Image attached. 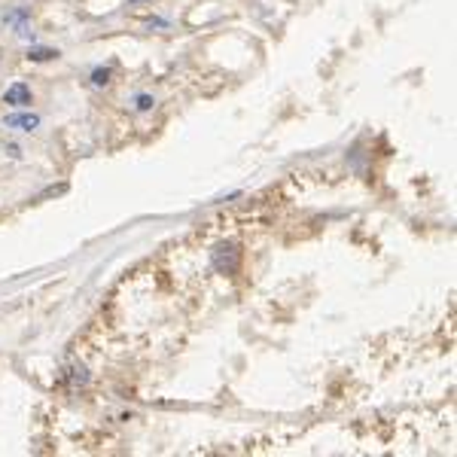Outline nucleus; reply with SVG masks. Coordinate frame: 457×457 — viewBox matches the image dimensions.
Segmentation results:
<instances>
[{
	"label": "nucleus",
	"instance_id": "4",
	"mask_svg": "<svg viewBox=\"0 0 457 457\" xmlns=\"http://www.w3.org/2000/svg\"><path fill=\"white\" fill-rule=\"evenodd\" d=\"M58 49H46V46H37V49H27V61H55L58 58Z\"/></svg>",
	"mask_w": 457,
	"mask_h": 457
},
{
	"label": "nucleus",
	"instance_id": "1",
	"mask_svg": "<svg viewBox=\"0 0 457 457\" xmlns=\"http://www.w3.org/2000/svg\"><path fill=\"white\" fill-rule=\"evenodd\" d=\"M214 269L223 274H232L238 269V247L235 244H219L214 247Z\"/></svg>",
	"mask_w": 457,
	"mask_h": 457
},
{
	"label": "nucleus",
	"instance_id": "7",
	"mask_svg": "<svg viewBox=\"0 0 457 457\" xmlns=\"http://www.w3.org/2000/svg\"><path fill=\"white\" fill-rule=\"evenodd\" d=\"M128 4H143V0H128Z\"/></svg>",
	"mask_w": 457,
	"mask_h": 457
},
{
	"label": "nucleus",
	"instance_id": "3",
	"mask_svg": "<svg viewBox=\"0 0 457 457\" xmlns=\"http://www.w3.org/2000/svg\"><path fill=\"white\" fill-rule=\"evenodd\" d=\"M6 128H13V131H34V128H40V116L37 113H13L6 116Z\"/></svg>",
	"mask_w": 457,
	"mask_h": 457
},
{
	"label": "nucleus",
	"instance_id": "6",
	"mask_svg": "<svg viewBox=\"0 0 457 457\" xmlns=\"http://www.w3.org/2000/svg\"><path fill=\"white\" fill-rule=\"evenodd\" d=\"M134 107H137V113H146V110H153V107H155V98H153V95H146V91H141V95L134 98Z\"/></svg>",
	"mask_w": 457,
	"mask_h": 457
},
{
	"label": "nucleus",
	"instance_id": "2",
	"mask_svg": "<svg viewBox=\"0 0 457 457\" xmlns=\"http://www.w3.org/2000/svg\"><path fill=\"white\" fill-rule=\"evenodd\" d=\"M31 101H34L31 86H25V82H13V86L4 91V104H9V107H27Z\"/></svg>",
	"mask_w": 457,
	"mask_h": 457
},
{
	"label": "nucleus",
	"instance_id": "5",
	"mask_svg": "<svg viewBox=\"0 0 457 457\" xmlns=\"http://www.w3.org/2000/svg\"><path fill=\"white\" fill-rule=\"evenodd\" d=\"M110 79H113V67H95L91 70V82H95V86H110Z\"/></svg>",
	"mask_w": 457,
	"mask_h": 457
}]
</instances>
